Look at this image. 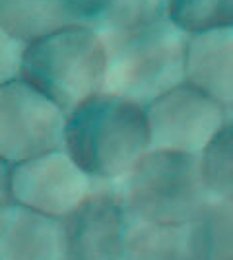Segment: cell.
<instances>
[{
    "label": "cell",
    "mask_w": 233,
    "mask_h": 260,
    "mask_svg": "<svg viewBox=\"0 0 233 260\" xmlns=\"http://www.w3.org/2000/svg\"><path fill=\"white\" fill-rule=\"evenodd\" d=\"M97 31L107 49L105 91L148 105L185 80L189 35L167 16Z\"/></svg>",
    "instance_id": "obj_2"
},
{
    "label": "cell",
    "mask_w": 233,
    "mask_h": 260,
    "mask_svg": "<svg viewBox=\"0 0 233 260\" xmlns=\"http://www.w3.org/2000/svg\"><path fill=\"white\" fill-rule=\"evenodd\" d=\"M62 150L99 183H119L150 150L146 107L117 93L99 91L68 111Z\"/></svg>",
    "instance_id": "obj_1"
},
{
    "label": "cell",
    "mask_w": 233,
    "mask_h": 260,
    "mask_svg": "<svg viewBox=\"0 0 233 260\" xmlns=\"http://www.w3.org/2000/svg\"><path fill=\"white\" fill-rule=\"evenodd\" d=\"M200 173L212 200L233 204V120L229 119L198 153Z\"/></svg>",
    "instance_id": "obj_13"
},
{
    "label": "cell",
    "mask_w": 233,
    "mask_h": 260,
    "mask_svg": "<svg viewBox=\"0 0 233 260\" xmlns=\"http://www.w3.org/2000/svg\"><path fill=\"white\" fill-rule=\"evenodd\" d=\"M74 23L66 0H0V27L23 45Z\"/></svg>",
    "instance_id": "obj_12"
},
{
    "label": "cell",
    "mask_w": 233,
    "mask_h": 260,
    "mask_svg": "<svg viewBox=\"0 0 233 260\" xmlns=\"http://www.w3.org/2000/svg\"><path fill=\"white\" fill-rule=\"evenodd\" d=\"M62 223L64 260H124L132 217L121 184L95 183Z\"/></svg>",
    "instance_id": "obj_7"
},
{
    "label": "cell",
    "mask_w": 233,
    "mask_h": 260,
    "mask_svg": "<svg viewBox=\"0 0 233 260\" xmlns=\"http://www.w3.org/2000/svg\"><path fill=\"white\" fill-rule=\"evenodd\" d=\"M185 82L233 107V27L187 37Z\"/></svg>",
    "instance_id": "obj_10"
},
{
    "label": "cell",
    "mask_w": 233,
    "mask_h": 260,
    "mask_svg": "<svg viewBox=\"0 0 233 260\" xmlns=\"http://www.w3.org/2000/svg\"><path fill=\"white\" fill-rule=\"evenodd\" d=\"M208 260H233V204L210 200L202 214Z\"/></svg>",
    "instance_id": "obj_15"
},
{
    "label": "cell",
    "mask_w": 233,
    "mask_h": 260,
    "mask_svg": "<svg viewBox=\"0 0 233 260\" xmlns=\"http://www.w3.org/2000/svg\"><path fill=\"white\" fill-rule=\"evenodd\" d=\"M20 78L64 113L105 91L107 49L99 31L74 23L23 47Z\"/></svg>",
    "instance_id": "obj_3"
},
{
    "label": "cell",
    "mask_w": 233,
    "mask_h": 260,
    "mask_svg": "<svg viewBox=\"0 0 233 260\" xmlns=\"http://www.w3.org/2000/svg\"><path fill=\"white\" fill-rule=\"evenodd\" d=\"M95 183L64 150L10 167L12 202L55 219L68 216L93 190Z\"/></svg>",
    "instance_id": "obj_8"
},
{
    "label": "cell",
    "mask_w": 233,
    "mask_h": 260,
    "mask_svg": "<svg viewBox=\"0 0 233 260\" xmlns=\"http://www.w3.org/2000/svg\"><path fill=\"white\" fill-rule=\"evenodd\" d=\"M165 6L167 0H115L109 16L95 29L161 18V16H165Z\"/></svg>",
    "instance_id": "obj_16"
},
{
    "label": "cell",
    "mask_w": 233,
    "mask_h": 260,
    "mask_svg": "<svg viewBox=\"0 0 233 260\" xmlns=\"http://www.w3.org/2000/svg\"><path fill=\"white\" fill-rule=\"evenodd\" d=\"M66 113L25 80L0 86V159L18 165L62 150Z\"/></svg>",
    "instance_id": "obj_5"
},
{
    "label": "cell",
    "mask_w": 233,
    "mask_h": 260,
    "mask_svg": "<svg viewBox=\"0 0 233 260\" xmlns=\"http://www.w3.org/2000/svg\"><path fill=\"white\" fill-rule=\"evenodd\" d=\"M119 183L130 217L154 225L192 223L212 200L196 153L150 148Z\"/></svg>",
    "instance_id": "obj_4"
},
{
    "label": "cell",
    "mask_w": 233,
    "mask_h": 260,
    "mask_svg": "<svg viewBox=\"0 0 233 260\" xmlns=\"http://www.w3.org/2000/svg\"><path fill=\"white\" fill-rule=\"evenodd\" d=\"M25 45L0 27V86L20 78V64Z\"/></svg>",
    "instance_id": "obj_17"
},
{
    "label": "cell",
    "mask_w": 233,
    "mask_h": 260,
    "mask_svg": "<svg viewBox=\"0 0 233 260\" xmlns=\"http://www.w3.org/2000/svg\"><path fill=\"white\" fill-rule=\"evenodd\" d=\"M78 23H86L91 27H99L109 16L115 0H66Z\"/></svg>",
    "instance_id": "obj_18"
},
{
    "label": "cell",
    "mask_w": 233,
    "mask_h": 260,
    "mask_svg": "<svg viewBox=\"0 0 233 260\" xmlns=\"http://www.w3.org/2000/svg\"><path fill=\"white\" fill-rule=\"evenodd\" d=\"M10 167L4 159H0V210L12 202L10 194Z\"/></svg>",
    "instance_id": "obj_19"
},
{
    "label": "cell",
    "mask_w": 233,
    "mask_h": 260,
    "mask_svg": "<svg viewBox=\"0 0 233 260\" xmlns=\"http://www.w3.org/2000/svg\"><path fill=\"white\" fill-rule=\"evenodd\" d=\"M146 107L150 148L198 155L229 120V111L189 82H181Z\"/></svg>",
    "instance_id": "obj_6"
},
{
    "label": "cell",
    "mask_w": 233,
    "mask_h": 260,
    "mask_svg": "<svg viewBox=\"0 0 233 260\" xmlns=\"http://www.w3.org/2000/svg\"><path fill=\"white\" fill-rule=\"evenodd\" d=\"M124 260H208L202 217L185 225L130 223Z\"/></svg>",
    "instance_id": "obj_11"
},
{
    "label": "cell",
    "mask_w": 233,
    "mask_h": 260,
    "mask_svg": "<svg viewBox=\"0 0 233 260\" xmlns=\"http://www.w3.org/2000/svg\"><path fill=\"white\" fill-rule=\"evenodd\" d=\"M167 20L185 35L233 27V0H167Z\"/></svg>",
    "instance_id": "obj_14"
},
{
    "label": "cell",
    "mask_w": 233,
    "mask_h": 260,
    "mask_svg": "<svg viewBox=\"0 0 233 260\" xmlns=\"http://www.w3.org/2000/svg\"><path fill=\"white\" fill-rule=\"evenodd\" d=\"M227 111H229V119L233 120V107H229V109H227Z\"/></svg>",
    "instance_id": "obj_20"
},
{
    "label": "cell",
    "mask_w": 233,
    "mask_h": 260,
    "mask_svg": "<svg viewBox=\"0 0 233 260\" xmlns=\"http://www.w3.org/2000/svg\"><path fill=\"white\" fill-rule=\"evenodd\" d=\"M0 260H64L60 219L16 202L0 210Z\"/></svg>",
    "instance_id": "obj_9"
}]
</instances>
